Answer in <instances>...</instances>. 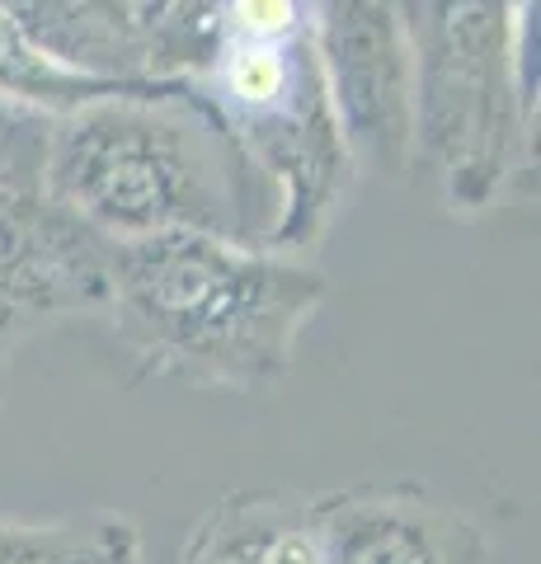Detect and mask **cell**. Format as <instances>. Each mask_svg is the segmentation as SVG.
<instances>
[{"label": "cell", "mask_w": 541, "mask_h": 564, "mask_svg": "<svg viewBox=\"0 0 541 564\" xmlns=\"http://www.w3.org/2000/svg\"><path fill=\"white\" fill-rule=\"evenodd\" d=\"M325 296V273L296 254L161 231L113 240L104 321L147 377L198 391H264L292 367Z\"/></svg>", "instance_id": "6da1fadb"}, {"label": "cell", "mask_w": 541, "mask_h": 564, "mask_svg": "<svg viewBox=\"0 0 541 564\" xmlns=\"http://www.w3.org/2000/svg\"><path fill=\"white\" fill-rule=\"evenodd\" d=\"M52 203L104 240L203 231L264 245L273 207L188 80H142L47 122Z\"/></svg>", "instance_id": "7a4b0ae2"}, {"label": "cell", "mask_w": 541, "mask_h": 564, "mask_svg": "<svg viewBox=\"0 0 541 564\" xmlns=\"http://www.w3.org/2000/svg\"><path fill=\"white\" fill-rule=\"evenodd\" d=\"M414 62V170L452 212H480L528 151L537 113L532 0H396Z\"/></svg>", "instance_id": "3957f363"}, {"label": "cell", "mask_w": 541, "mask_h": 564, "mask_svg": "<svg viewBox=\"0 0 541 564\" xmlns=\"http://www.w3.org/2000/svg\"><path fill=\"white\" fill-rule=\"evenodd\" d=\"M188 85L213 109L273 207L264 250H311L358 180L311 29L273 43L221 39L213 66Z\"/></svg>", "instance_id": "277c9868"}, {"label": "cell", "mask_w": 541, "mask_h": 564, "mask_svg": "<svg viewBox=\"0 0 541 564\" xmlns=\"http://www.w3.org/2000/svg\"><path fill=\"white\" fill-rule=\"evenodd\" d=\"M52 113L0 99V372L33 334L109 311V250L52 203L43 180Z\"/></svg>", "instance_id": "5b68a950"}, {"label": "cell", "mask_w": 541, "mask_h": 564, "mask_svg": "<svg viewBox=\"0 0 541 564\" xmlns=\"http://www.w3.org/2000/svg\"><path fill=\"white\" fill-rule=\"evenodd\" d=\"M311 39L358 170H414V62L396 0H316Z\"/></svg>", "instance_id": "8992f818"}, {"label": "cell", "mask_w": 541, "mask_h": 564, "mask_svg": "<svg viewBox=\"0 0 541 564\" xmlns=\"http://www.w3.org/2000/svg\"><path fill=\"white\" fill-rule=\"evenodd\" d=\"M321 564H490L495 545L424 485H354L311 499Z\"/></svg>", "instance_id": "52a82bcc"}, {"label": "cell", "mask_w": 541, "mask_h": 564, "mask_svg": "<svg viewBox=\"0 0 541 564\" xmlns=\"http://www.w3.org/2000/svg\"><path fill=\"white\" fill-rule=\"evenodd\" d=\"M180 564H321L311 499L288 489H236L188 532Z\"/></svg>", "instance_id": "ba28073f"}, {"label": "cell", "mask_w": 541, "mask_h": 564, "mask_svg": "<svg viewBox=\"0 0 541 564\" xmlns=\"http://www.w3.org/2000/svg\"><path fill=\"white\" fill-rule=\"evenodd\" d=\"M0 14L52 62L95 80H151L128 0H0Z\"/></svg>", "instance_id": "9c48e42d"}, {"label": "cell", "mask_w": 541, "mask_h": 564, "mask_svg": "<svg viewBox=\"0 0 541 564\" xmlns=\"http://www.w3.org/2000/svg\"><path fill=\"white\" fill-rule=\"evenodd\" d=\"M151 80H198L226 29V0H128Z\"/></svg>", "instance_id": "30bf717a"}, {"label": "cell", "mask_w": 541, "mask_h": 564, "mask_svg": "<svg viewBox=\"0 0 541 564\" xmlns=\"http://www.w3.org/2000/svg\"><path fill=\"white\" fill-rule=\"evenodd\" d=\"M0 564H142V536L123 518L47 527L0 518Z\"/></svg>", "instance_id": "8fae6325"}, {"label": "cell", "mask_w": 541, "mask_h": 564, "mask_svg": "<svg viewBox=\"0 0 541 564\" xmlns=\"http://www.w3.org/2000/svg\"><path fill=\"white\" fill-rule=\"evenodd\" d=\"M123 85H142V80H95L80 76V70L52 62L47 52H39L20 29H14L6 14H0V99L29 104V109L43 113H66L76 104L123 90Z\"/></svg>", "instance_id": "7c38bea8"}, {"label": "cell", "mask_w": 541, "mask_h": 564, "mask_svg": "<svg viewBox=\"0 0 541 564\" xmlns=\"http://www.w3.org/2000/svg\"><path fill=\"white\" fill-rule=\"evenodd\" d=\"M316 0H226L221 39H296L311 29Z\"/></svg>", "instance_id": "4fadbf2b"}]
</instances>
